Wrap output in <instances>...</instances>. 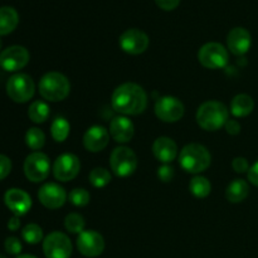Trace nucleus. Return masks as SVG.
<instances>
[{
    "mask_svg": "<svg viewBox=\"0 0 258 258\" xmlns=\"http://www.w3.org/2000/svg\"><path fill=\"white\" fill-rule=\"evenodd\" d=\"M224 127H226V131L229 135H238L241 133V123L237 120H228Z\"/></svg>",
    "mask_w": 258,
    "mask_h": 258,
    "instance_id": "36",
    "label": "nucleus"
},
{
    "mask_svg": "<svg viewBox=\"0 0 258 258\" xmlns=\"http://www.w3.org/2000/svg\"><path fill=\"white\" fill-rule=\"evenodd\" d=\"M17 258H37V257L33 256V254H20V256H18Z\"/></svg>",
    "mask_w": 258,
    "mask_h": 258,
    "instance_id": "40",
    "label": "nucleus"
},
{
    "mask_svg": "<svg viewBox=\"0 0 258 258\" xmlns=\"http://www.w3.org/2000/svg\"><path fill=\"white\" fill-rule=\"evenodd\" d=\"M249 186L243 179H234L226 190V197L231 203H241L248 197Z\"/></svg>",
    "mask_w": 258,
    "mask_h": 258,
    "instance_id": "23",
    "label": "nucleus"
},
{
    "mask_svg": "<svg viewBox=\"0 0 258 258\" xmlns=\"http://www.w3.org/2000/svg\"><path fill=\"white\" fill-rule=\"evenodd\" d=\"M0 49H2V39H0Z\"/></svg>",
    "mask_w": 258,
    "mask_h": 258,
    "instance_id": "42",
    "label": "nucleus"
},
{
    "mask_svg": "<svg viewBox=\"0 0 258 258\" xmlns=\"http://www.w3.org/2000/svg\"><path fill=\"white\" fill-rule=\"evenodd\" d=\"M81 170L80 159L73 154H63L58 156L53 165L54 178L59 181L73 180Z\"/></svg>",
    "mask_w": 258,
    "mask_h": 258,
    "instance_id": "13",
    "label": "nucleus"
},
{
    "mask_svg": "<svg viewBox=\"0 0 258 258\" xmlns=\"http://www.w3.org/2000/svg\"><path fill=\"white\" fill-rule=\"evenodd\" d=\"M135 126L126 116H117L110 122V135L116 143L126 144L134 138Z\"/></svg>",
    "mask_w": 258,
    "mask_h": 258,
    "instance_id": "19",
    "label": "nucleus"
},
{
    "mask_svg": "<svg viewBox=\"0 0 258 258\" xmlns=\"http://www.w3.org/2000/svg\"><path fill=\"white\" fill-rule=\"evenodd\" d=\"M29 52L22 45H12L0 53V67L7 72H17L29 62Z\"/></svg>",
    "mask_w": 258,
    "mask_h": 258,
    "instance_id": "12",
    "label": "nucleus"
},
{
    "mask_svg": "<svg viewBox=\"0 0 258 258\" xmlns=\"http://www.w3.org/2000/svg\"><path fill=\"white\" fill-rule=\"evenodd\" d=\"M70 131L71 125L64 117H57L52 122V126H50L52 138L54 139V141H57V143H63V141L67 140L68 135H70Z\"/></svg>",
    "mask_w": 258,
    "mask_h": 258,
    "instance_id": "25",
    "label": "nucleus"
},
{
    "mask_svg": "<svg viewBox=\"0 0 258 258\" xmlns=\"http://www.w3.org/2000/svg\"><path fill=\"white\" fill-rule=\"evenodd\" d=\"M159 8L164 10H173L179 5L180 0H155Z\"/></svg>",
    "mask_w": 258,
    "mask_h": 258,
    "instance_id": "37",
    "label": "nucleus"
},
{
    "mask_svg": "<svg viewBox=\"0 0 258 258\" xmlns=\"http://www.w3.org/2000/svg\"><path fill=\"white\" fill-rule=\"evenodd\" d=\"M25 144L32 150H40L45 144V135L40 128L30 127L25 134Z\"/></svg>",
    "mask_w": 258,
    "mask_h": 258,
    "instance_id": "27",
    "label": "nucleus"
},
{
    "mask_svg": "<svg viewBox=\"0 0 258 258\" xmlns=\"http://www.w3.org/2000/svg\"><path fill=\"white\" fill-rule=\"evenodd\" d=\"M189 189H190L191 194L197 198H207V197L211 194L212 185L209 183V180L204 176H194L190 180V184H189Z\"/></svg>",
    "mask_w": 258,
    "mask_h": 258,
    "instance_id": "26",
    "label": "nucleus"
},
{
    "mask_svg": "<svg viewBox=\"0 0 258 258\" xmlns=\"http://www.w3.org/2000/svg\"><path fill=\"white\" fill-rule=\"evenodd\" d=\"M18 23H19V15L14 8H0V35L10 34L17 28Z\"/></svg>",
    "mask_w": 258,
    "mask_h": 258,
    "instance_id": "21",
    "label": "nucleus"
},
{
    "mask_svg": "<svg viewBox=\"0 0 258 258\" xmlns=\"http://www.w3.org/2000/svg\"><path fill=\"white\" fill-rule=\"evenodd\" d=\"M174 175H175L174 168L169 165V164H163V165L158 169V178L159 180H161L163 183H169V181L173 180Z\"/></svg>",
    "mask_w": 258,
    "mask_h": 258,
    "instance_id": "33",
    "label": "nucleus"
},
{
    "mask_svg": "<svg viewBox=\"0 0 258 258\" xmlns=\"http://www.w3.org/2000/svg\"><path fill=\"white\" fill-rule=\"evenodd\" d=\"M232 168L234 169L236 173H248L249 170V164L247 161L246 158H242V156H238V158L234 159L232 161Z\"/></svg>",
    "mask_w": 258,
    "mask_h": 258,
    "instance_id": "35",
    "label": "nucleus"
},
{
    "mask_svg": "<svg viewBox=\"0 0 258 258\" xmlns=\"http://www.w3.org/2000/svg\"><path fill=\"white\" fill-rule=\"evenodd\" d=\"M110 166L116 176L126 178L135 173L138 168V156L126 146H118L111 153Z\"/></svg>",
    "mask_w": 258,
    "mask_h": 258,
    "instance_id": "5",
    "label": "nucleus"
},
{
    "mask_svg": "<svg viewBox=\"0 0 258 258\" xmlns=\"http://www.w3.org/2000/svg\"><path fill=\"white\" fill-rule=\"evenodd\" d=\"M38 199L48 209H58L67 201V193L59 184L47 183L38 191Z\"/></svg>",
    "mask_w": 258,
    "mask_h": 258,
    "instance_id": "16",
    "label": "nucleus"
},
{
    "mask_svg": "<svg viewBox=\"0 0 258 258\" xmlns=\"http://www.w3.org/2000/svg\"><path fill=\"white\" fill-rule=\"evenodd\" d=\"M118 44H120L121 49L123 52L128 53V54L138 55L148 49L149 44H150V39H149L148 34L145 32L133 28V29L125 30L120 35Z\"/></svg>",
    "mask_w": 258,
    "mask_h": 258,
    "instance_id": "10",
    "label": "nucleus"
},
{
    "mask_svg": "<svg viewBox=\"0 0 258 258\" xmlns=\"http://www.w3.org/2000/svg\"><path fill=\"white\" fill-rule=\"evenodd\" d=\"M253 98L248 95H244V93L234 96V98L231 102V112L236 117H246V116H248L253 111Z\"/></svg>",
    "mask_w": 258,
    "mask_h": 258,
    "instance_id": "22",
    "label": "nucleus"
},
{
    "mask_svg": "<svg viewBox=\"0 0 258 258\" xmlns=\"http://www.w3.org/2000/svg\"><path fill=\"white\" fill-rule=\"evenodd\" d=\"M229 112L228 108L219 101H207L197 111V122L203 130L217 131L226 125Z\"/></svg>",
    "mask_w": 258,
    "mask_h": 258,
    "instance_id": "2",
    "label": "nucleus"
},
{
    "mask_svg": "<svg viewBox=\"0 0 258 258\" xmlns=\"http://www.w3.org/2000/svg\"><path fill=\"white\" fill-rule=\"evenodd\" d=\"M49 106L45 102H43V101H34V102L29 106L28 116H29V118L34 123H43L47 121L48 117H49Z\"/></svg>",
    "mask_w": 258,
    "mask_h": 258,
    "instance_id": "24",
    "label": "nucleus"
},
{
    "mask_svg": "<svg viewBox=\"0 0 258 258\" xmlns=\"http://www.w3.org/2000/svg\"><path fill=\"white\" fill-rule=\"evenodd\" d=\"M12 171V160L0 154V180H4Z\"/></svg>",
    "mask_w": 258,
    "mask_h": 258,
    "instance_id": "34",
    "label": "nucleus"
},
{
    "mask_svg": "<svg viewBox=\"0 0 258 258\" xmlns=\"http://www.w3.org/2000/svg\"><path fill=\"white\" fill-rule=\"evenodd\" d=\"M22 237L27 243L38 244L43 239V231L38 224L30 223L23 228Z\"/></svg>",
    "mask_w": 258,
    "mask_h": 258,
    "instance_id": "29",
    "label": "nucleus"
},
{
    "mask_svg": "<svg viewBox=\"0 0 258 258\" xmlns=\"http://www.w3.org/2000/svg\"><path fill=\"white\" fill-rule=\"evenodd\" d=\"M77 248L85 257H98L105 249V239L96 231H83L78 234Z\"/></svg>",
    "mask_w": 258,
    "mask_h": 258,
    "instance_id": "14",
    "label": "nucleus"
},
{
    "mask_svg": "<svg viewBox=\"0 0 258 258\" xmlns=\"http://www.w3.org/2000/svg\"><path fill=\"white\" fill-rule=\"evenodd\" d=\"M247 178L251 181V184H253L254 186H258V161H256V163L249 168L248 173H247Z\"/></svg>",
    "mask_w": 258,
    "mask_h": 258,
    "instance_id": "38",
    "label": "nucleus"
},
{
    "mask_svg": "<svg viewBox=\"0 0 258 258\" xmlns=\"http://www.w3.org/2000/svg\"><path fill=\"white\" fill-rule=\"evenodd\" d=\"M212 163L211 153L201 144H189L184 146L179 156L181 168L190 174H199L206 171Z\"/></svg>",
    "mask_w": 258,
    "mask_h": 258,
    "instance_id": "3",
    "label": "nucleus"
},
{
    "mask_svg": "<svg viewBox=\"0 0 258 258\" xmlns=\"http://www.w3.org/2000/svg\"><path fill=\"white\" fill-rule=\"evenodd\" d=\"M110 141V133L103 126L95 125L88 128L83 135V145L91 153L102 151Z\"/></svg>",
    "mask_w": 258,
    "mask_h": 258,
    "instance_id": "18",
    "label": "nucleus"
},
{
    "mask_svg": "<svg viewBox=\"0 0 258 258\" xmlns=\"http://www.w3.org/2000/svg\"><path fill=\"white\" fill-rule=\"evenodd\" d=\"M86 221L81 214L78 213H71L66 217L64 219V227L70 233L80 234L85 231Z\"/></svg>",
    "mask_w": 258,
    "mask_h": 258,
    "instance_id": "28",
    "label": "nucleus"
},
{
    "mask_svg": "<svg viewBox=\"0 0 258 258\" xmlns=\"http://www.w3.org/2000/svg\"><path fill=\"white\" fill-rule=\"evenodd\" d=\"M111 181V174L105 168H95L90 173V183L95 188H103Z\"/></svg>",
    "mask_w": 258,
    "mask_h": 258,
    "instance_id": "30",
    "label": "nucleus"
},
{
    "mask_svg": "<svg viewBox=\"0 0 258 258\" xmlns=\"http://www.w3.org/2000/svg\"><path fill=\"white\" fill-rule=\"evenodd\" d=\"M50 161L45 154L34 151L27 156L24 161V174L28 180L33 183H40L49 175Z\"/></svg>",
    "mask_w": 258,
    "mask_h": 258,
    "instance_id": "8",
    "label": "nucleus"
},
{
    "mask_svg": "<svg viewBox=\"0 0 258 258\" xmlns=\"http://www.w3.org/2000/svg\"><path fill=\"white\" fill-rule=\"evenodd\" d=\"M183 102L173 96L160 97L155 103V113L164 122H176L184 116Z\"/></svg>",
    "mask_w": 258,
    "mask_h": 258,
    "instance_id": "11",
    "label": "nucleus"
},
{
    "mask_svg": "<svg viewBox=\"0 0 258 258\" xmlns=\"http://www.w3.org/2000/svg\"><path fill=\"white\" fill-rule=\"evenodd\" d=\"M5 251L13 256H18L22 252V242L17 238V237H8L4 242Z\"/></svg>",
    "mask_w": 258,
    "mask_h": 258,
    "instance_id": "32",
    "label": "nucleus"
},
{
    "mask_svg": "<svg viewBox=\"0 0 258 258\" xmlns=\"http://www.w3.org/2000/svg\"><path fill=\"white\" fill-rule=\"evenodd\" d=\"M153 153L154 156L158 159L160 163L169 164L173 160H175L178 155V146L175 141L166 136L158 138L153 144Z\"/></svg>",
    "mask_w": 258,
    "mask_h": 258,
    "instance_id": "20",
    "label": "nucleus"
},
{
    "mask_svg": "<svg viewBox=\"0 0 258 258\" xmlns=\"http://www.w3.org/2000/svg\"><path fill=\"white\" fill-rule=\"evenodd\" d=\"M8 228H9V231H12V232L18 231V229L20 228L19 217H17V216L12 217V218L9 219V222H8Z\"/></svg>",
    "mask_w": 258,
    "mask_h": 258,
    "instance_id": "39",
    "label": "nucleus"
},
{
    "mask_svg": "<svg viewBox=\"0 0 258 258\" xmlns=\"http://www.w3.org/2000/svg\"><path fill=\"white\" fill-rule=\"evenodd\" d=\"M45 258H70L72 254V242L62 232H52L43 241Z\"/></svg>",
    "mask_w": 258,
    "mask_h": 258,
    "instance_id": "9",
    "label": "nucleus"
},
{
    "mask_svg": "<svg viewBox=\"0 0 258 258\" xmlns=\"http://www.w3.org/2000/svg\"><path fill=\"white\" fill-rule=\"evenodd\" d=\"M111 103L116 112L126 116H136L146 110L148 95L141 86L127 82L120 85L113 91Z\"/></svg>",
    "mask_w": 258,
    "mask_h": 258,
    "instance_id": "1",
    "label": "nucleus"
},
{
    "mask_svg": "<svg viewBox=\"0 0 258 258\" xmlns=\"http://www.w3.org/2000/svg\"><path fill=\"white\" fill-rule=\"evenodd\" d=\"M35 85L30 76L25 73L13 75L7 82V93L14 102L25 103L34 96Z\"/></svg>",
    "mask_w": 258,
    "mask_h": 258,
    "instance_id": "6",
    "label": "nucleus"
},
{
    "mask_svg": "<svg viewBox=\"0 0 258 258\" xmlns=\"http://www.w3.org/2000/svg\"><path fill=\"white\" fill-rule=\"evenodd\" d=\"M0 258H7L5 256H3V254H0Z\"/></svg>",
    "mask_w": 258,
    "mask_h": 258,
    "instance_id": "41",
    "label": "nucleus"
},
{
    "mask_svg": "<svg viewBox=\"0 0 258 258\" xmlns=\"http://www.w3.org/2000/svg\"><path fill=\"white\" fill-rule=\"evenodd\" d=\"M4 203L14 216H25L32 208V198L27 191L18 188H12L4 194Z\"/></svg>",
    "mask_w": 258,
    "mask_h": 258,
    "instance_id": "15",
    "label": "nucleus"
},
{
    "mask_svg": "<svg viewBox=\"0 0 258 258\" xmlns=\"http://www.w3.org/2000/svg\"><path fill=\"white\" fill-rule=\"evenodd\" d=\"M252 45L251 33L246 28H233L227 35V47L234 55H243Z\"/></svg>",
    "mask_w": 258,
    "mask_h": 258,
    "instance_id": "17",
    "label": "nucleus"
},
{
    "mask_svg": "<svg viewBox=\"0 0 258 258\" xmlns=\"http://www.w3.org/2000/svg\"><path fill=\"white\" fill-rule=\"evenodd\" d=\"M198 59L203 67L219 70L226 67L228 63V50L221 43L209 42L199 49Z\"/></svg>",
    "mask_w": 258,
    "mask_h": 258,
    "instance_id": "7",
    "label": "nucleus"
},
{
    "mask_svg": "<svg viewBox=\"0 0 258 258\" xmlns=\"http://www.w3.org/2000/svg\"><path fill=\"white\" fill-rule=\"evenodd\" d=\"M91 196L86 189L76 188L70 193V202L76 207H85L90 203Z\"/></svg>",
    "mask_w": 258,
    "mask_h": 258,
    "instance_id": "31",
    "label": "nucleus"
},
{
    "mask_svg": "<svg viewBox=\"0 0 258 258\" xmlns=\"http://www.w3.org/2000/svg\"><path fill=\"white\" fill-rule=\"evenodd\" d=\"M71 92V83L64 75L59 72H48L40 78L39 93L44 100L58 102L67 98Z\"/></svg>",
    "mask_w": 258,
    "mask_h": 258,
    "instance_id": "4",
    "label": "nucleus"
}]
</instances>
